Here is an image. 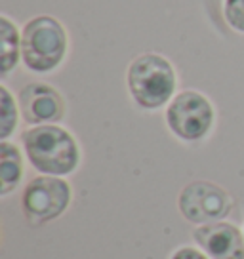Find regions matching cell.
Listing matches in <instances>:
<instances>
[{"label": "cell", "instance_id": "1", "mask_svg": "<svg viewBox=\"0 0 244 259\" xmlns=\"http://www.w3.org/2000/svg\"><path fill=\"white\" fill-rule=\"evenodd\" d=\"M27 160L42 176L65 178L80 166V145L67 128L59 124L29 126L21 134Z\"/></svg>", "mask_w": 244, "mask_h": 259}, {"label": "cell", "instance_id": "2", "mask_svg": "<svg viewBox=\"0 0 244 259\" xmlns=\"http://www.w3.org/2000/svg\"><path fill=\"white\" fill-rule=\"evenodd\" d=\"M126 84L136 105L145 111H156L168 105L176 96L178 73L168 57L145 52L130 61Z\"/></svg>", "mask_w": 244, "mask_h": 259}, {"label": "cell", "instance_id": "3", "mask_svg": "<svg viewBox=\"0 0 244 259\" xmlns=\"http://www.w3.org/2000/svg\"><path fill=\"white\" fill-rule=\"evenodd\" d=\"M69 54V34L54 16L31 17L21 29V63L27 71L48 74L59 69Z\"/></svg>", "mask_w": 244, "mask_h": 259}, {"label": "cell", "instance_id": "4", "mask_svg": "<svg viewBox=\"0 0 244 259\" xmlns=\"http://www.w3.org/2000/svg\"><path fill=\"white\" fill-rule=\"evenodd\" d=\"M164 120L179 141L196 143L206 138L214 128L216 109L204 94L196 90H183L166 105Z\"/></svg>", "mask_w": 244, "mask_h": 259}, {"label": "cell", "instance_id": "5", "mask_svg": "<svg viewBox=\"0 0 244 259\" xmlns=\"http://www.w3.org/2000/svg\"><path fill=\"white\" fill-rule=\"evenodd\" d=\"M73 198L69 181L57 176H36L21 194V210L31 225H44L63 215Z\"/></svg>", "mask_w": 244, "mask_h": 259}, {"label": "cell", "instance_id": "6", "mask_svg": "<svg viewBox=\"0 0 244 259\" xmlns=\"http://www.w3.org/2000/svg\"><path fill=\"white\" fill-rule=\"evenodd\" d=\"M179 213L195 225L223 221L233 210V198L223 187L196 179L181 189L178 196Z\"/></svg>", "mask_w": 244, "mask_h": 259}, {"label": "cell", "instance_id": "7", "mask_svg": "<svg viewBox=\"0 0 244 259\" xmlns=\"http://www.w3.org/2000/svg\"><path fill=\"white\" fill-rule=\"evenodd\" d=\"M21 118L29 126L57 124L65 116V99L54 86L46 82L25 84L17 94Z\"/></svg>", "mask_w": 244, "mask_h": 259}, {"label": "cell", "instance_id": "8", "mask_svg": "<svg viewBox=\"0 0 244 259\" xmlns=\"http://www.w3.org/2000/svg\"><path fill=\"white\" fill-rule=\"evenodd\" d=\"M193 240L210 259H244V235L227 221L198 225Z\"/></svg>", "mask_w": 244, "mask_h": 259}, {"label": "cell", "instance_id": "9", "mask_svg": "<svg viewBox=\"0 0 244 259\" xmlns=\"http://www.w3.org/2000/svg\"><path fill=\"white\" fill-rule=\"evenodd\" d=\"M23 154L12 141H0V194L8 196L23 179Z\"/></svg>", "mask_w": 244, "mask_h": 259}, {"label": "cell", "instance_id": "10", "mask_svg": "<svg viewBox=\"0 0 244 259\" xmlns=\"http://www.w3.org/2000/svg\"><path fill=\"white\" fill-rule=\"evenodd\" d=\"M21 61V31L8 16H0V74L8 76Z\"/></svg>", "mask_w": 244, "mask_h": 259}, {"label": "cell", "instance_id": "11", "mask_svg": "<svg viewBox=\"0 0 244 259\" xmlns=\"http://www.w3.org/2000/svg\"><path fill=\"white\" fill-rule=\"evenodd\" d=\"M19 103H16V97L12 96L6 84H0V139L6 141L14 136L17 124H19Z\"/></svg>", "mask_w": 244, "mask_h": 259}, {"label": "cell", "instance_id": "12", "mask_svg": "<svg viewBox=\"0 0 244 259\" xmlns=\"http://www.w3.org/2000/svg\"><path fill=\"white\" fill-rule=\"evenodd\" d=\"M223 19L238 34H244V0H223Z\"/></svg>", "mask_w": 244, "mask_h": 259}, {"label": "cell", "instance_id": "13", "mask_svg": "<svg viewBox=\"0 0 244 259\" xmlns=\"http://www.w3.org/2000/svg\"><path fill=\"white\" fill-rule=\"evenodd\" d=\"M170 259H210L200 248H193V246H183L172 253Z\"/></svg>", "mask_w": 244, "mask_h": 259}]
</instances>
